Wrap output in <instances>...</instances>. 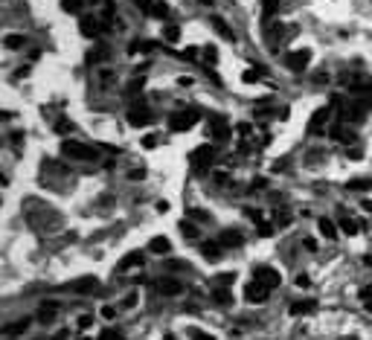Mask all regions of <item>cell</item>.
I'll return each mask as SVG.
<instances>
[{"label": "cell", "instance_id": "cell-1", "mask_svg": "<svg viewBox=\"0 0 372 340\" xmlns=\"http://www.w3.org/2000/svg\"><path fill=\"white\" fill-rule=\"evenodd\" d=\"M213 160H216V149H213V146H201V149H195L192 157H189L192 172H198V175H204V172L213 166Z\"/></svg>", "mask_w": 372, "mask_h": 340}, {"label": "cell", "instance_id": "cell-2", "mask_svg": "<svg viewBox=\"0 0 372 340\" xmlns=\"http://www.w3.org/2000/svg\"><path fill=\"white\" fill-rule=\"evenodd\" d=\"M62 155L70 157V160H93L96 157V149L85 146V143H76V140H64Z\"/></svg>", "mask_w": 372, "mask_h": 340}, {"label": "cell", "instance_id": "cell-3", "mask_svg": "<svg viewBox=\"0 0 372 340\" xmlns=\"http://www.w3.org/2000/svg\"><path fill=\"white\" fill-rule=\"evenodd\" d=\"M198 120H201V114H198L195 108H189V111H178V114L169 117V128H172V131H189Z\"/></svg>", "mask_w": 372, "mask_h": 340}, {"label": "cell", "instance_id": "cell-4", "mask_svg": "<svg viewBox=\"0 0 372 340\" xmlns=\"http://www.w3.org/2000/svg\"><path fill=\"white\" fill-rule=\"evenodd\" d=\"M370 102H364V99H358V102H352L349 108H343V123H361L367 114H370Z\"/></svg>", "mask_w": 372, "mask_h": 340}, {"label": "cell", "instance_id": "cell-5", "mask_svg": "<svg viewBox=\"0 0 372 340\" xmlns=\"http://www.w3.org/2000/svg\"><path fill=\"white\" fill-rule=\"evenodd\" d=\"M332 108H335V105H326V108L314 111V117L309 120V134H323V131H326V123H329V117H332Z\"/></svg>", "mask_w": 372, "mask_h": 340}, {"label": "cell", "instance_id": "cell-6", "mask_svg": "<svg viewBox=\"0 0 372 340\" xmlns=\"http://www.w3.org/2000/svg\"><path fill=\"white\" fill-rule=\"evenodd\" d=\"M285 64H288L294 73H303V70L311 64V53H309V50H294V53H288V56H285Z\"/></svg>", "mask_w": 372, "mask_h": 340}, {"label": "cell", "instance_id": "cell-7", "mask_svg": "<svg viewBox=\"0 0 372 340\" xmlns=\"http://www.w3.org/2000/svg\"><path fill=\"white\" fill-rule=\"evenodd\" d=\"M253 279L262 282L265 288H279L282 285V277H279V271H274V268H256L253 271Z\"/></svg>", "mask_w": 372, "mask_h": 340}, {"label": "cell", "instance_id": "cell-8", "mask_svg": "<svg viewBox=\"0 0 372 340\" xmlns=\"http://www.w3.org/2000/svg\"><path fill=\"white\" fill-rule=\"evenodd\" d=\"M152 120H155V114H152L146 105H137V108L128 111V123L134 125V128H143V125H149Z\"/></svg>", "mask_w": 372, "mask_h": 340}, {"label": "cell", "instance_id": "cell-9", "mask_svg": "<svg viewBox=\"0 0 372 340\" xmlns=\"http://www.w3.org/2000/svg\"><path fill=\"white\" fill-rule=\"evenodd\" d=\"M268 294H271V288H265V285H262V282H256V279H253L248 288H245V300H248V303H265V300H268Z\"/></svg>", "mask_w": 372, "mask_h": 340}, {"label": "cell", "instance_id": "cell-10", "mask_svg": "<svg viewBox=\"0 0 372 340\" xmlns=\"http://www.w3.org/2000/svg\"><path fill=\"white\" fill-rule=\"evenodd\" d=\"M79 30H82L85 38H99V35L105 32V24H99L96 18H82V21H79Z\"/></svg>", "mask_w": 372, "mask_h": 340}, {"label": "cell", "instance_id": "cell-11", "mask_svg": "<svg viewBox=\"0 0 372 340\" xmlns=\"http://www.w3.org/2000/svg\"><path fill=\"white\" fill-rule=\"evenodd\" d=\"M218 242H221V247H242V233H236V230H224V233L218 236Z\"/></svg>", "mask_w": 372, "mask_h": 340}, {"label": "cell", "instance_id": "cell-12", "mask_svg": "<svg viewBox=\"0 0 372 340\" xmlns=\"http://www.w3.org/2000/svg\"><path fill=\"white\" fill-rule=\"evenodd\" d=\"M140 265H143V253L140 250H134V253L120 259V271H131V268H140Z\"/></svg>", "mask_w": 372, "mask_h": 340}, {"label": "cell", "instance_id": "cell-13", "mask_svg": "<svg viewBox=\"0 0 372 340\" xmlns=\"http://www.w3.org/2000/svg\"><path fill=\"white\" fill-rule=\"evenodd\" d=\"M210 120H213V125H210V128H213V137H216V140H227V137H230L227 123H224L221 117H210Z\"/></svg>", "mask_w": 372, "mask_h": 340}, {"label": "cell", "instance_id": "cell-14", "mask_svg": "<svg viewBox=\"0 0 372 340\" xmlns=\"http://www.w3.org/2000/svg\"><path fill=\"white\" fill-rule=\"evenodd\" d=\"M320 233H323V239H329V242H335L338 239V227L332 224V218H320Z\"/></svg>", "mask_w": 372, "mask_h": 340}, {"label": "cell", "instance_id": "cell-15", "mask_svg": "<svg viewBox=\"0 0 372 340\" xmlns=\"http://www.w3.org/2000/svg\"><path fill=\"white\" fill-rule=\"evenodd\" d=\"M157 288H160V294H166V297L181 294V282H175V279H160V282H157Z\"/></svg>", "mask_w": 372, "mask_h": 340}, {"label": "cell", "instance_id": "cell-16", "mask_svg": "<svg viewBox=\"0 0 372 340\" xmlns=\"http://www.w3.org/2000/svg\"><path fill=\"white\" fill-rule=\"evenodd\" d=\"M56 311H59V303L50 300V303H44V306L38 309V320H41V323H50V320L56 317Z\"/></svg>", "mask_w": 372, "mask_h": 340}, {"label": "cell", "instance_id": "cell-17", "mask_svg": "<svg viewBox=\"0 0 372 340\" xmlns=\"http://www.w3.org/2000/svg\"><path fill=\"white\" fill-rule=\"evenodd\" d=\"M317 311V300H300L291 306V314H314Z\"/></svg>", "mask_w": 372, "mask_h": 340}, {"label": "cell", "instance_id": "cell-18", "mask_svg": "<svg viewBox=\"0 0 372 340\" xmlns=\"http://www.w3.org/2000/svg\"><path fill=\"white\" fill-rule=\"evenodd\" d=\"M210 24H213V30H216L218 35L224 38V41H233V38H236V35H233V30H230V27H227L221 18H210Z\"/></svg>", "mask_w": 372, "mask_h": 340}, {"label": "cell", "instance_id": "cell-19", "mask_svg": "<svg viewBox=\"0 0 372 340\" xmlns=\"http://www.w3.org/2000/svg\"><path fill=\"white\" fill-rule=\"evenodd\" d=\"M178 230H181V236H186V239H198V236H201L198 224H195V221H186V218L178 224Z\"/></svg>", "mask_w": 372, "mask_h": 340}, {"label": "cell", "instance_id": "cell-20", "mask_svg": "<svg viewBox=\"0 0 372 340\" xmlns=\"http://www.w3.org/2000/svg\"><path fill=\"white\" fill-rule=\"evenodd\" d=\"M213 303H218V306H230V303H233L230 288H213Z\"/></svg>", "mask_w": 372, "mask_h": 340}, {"label": "cell", "instance_id": "cell-21", "mask_svg": "<svg viewBox=\"0 0 372 340\" xmlns=\"http://www.w3.org/2000/svg\"><path fill=\"white\" fill-rule=\"evenodd\" d=\"M149 250H152V253H169L172 245H169V239H166V236H157V239H152Z\"/></svg>", "mask_w": 372, "mask_h": 340}, {"label": "cell", "instance_id": "cell-22", "mask_svg": "<svg viewBox=\"0 0 372 340\" xmlns=\"http://www.w3.org/2000/svg\"><path fill=\"white\" fill-rule=\"evenodd\" d=\"M108 59V50L105 47H93V50H88V64H99Z\"/></svg>", "mask_w": 372, "mask_h": 340}, {"label": "cell", "instance_id": "cell-23", "mask_svg": "<svg viewBox=\"0 0 372 340\" xmlns=\"http://www.w3.org/2000/svg\"><path fill=\"white\" fill-rule=\"evenodd\" d=\"M201 253H204L207 259H218V256H221V245H216V242H204V245H201Z\"/></svg>", "mask_w": 372, "mask_h": 340}, {"label": "cell", "instance_id": "cell-24", "mask_svg": "<svg viewBox=\"0 0 372 340\" xmlns=\"http://www.w3.org/2000/svg\"><path fill=\"white\" fill-rule=\"evenodd\" d=\"M27 326H30V320H18V323H12V326H6V338H15V335H21V332H27Z\"/></svg>", "mask_w": 372, "mask_h": 340}, {"label": "cell", "instance_id": "cell-25", "mask_svg": "<svg viewBox=\"0 0 372 340\" xmlns=\"http://www.w3.org/2000/svg\"><path fill=\"white\" fill-rule=\"evenodd\" d=\"M341 230L346 233V236H355V233L361 230V224H358V221H352V218H343V221H341Z\"/></svg>", "mask_w": 372, "mask_h": 340}, {"label": "cell", "instance_id": "cell-26", "mask_svg": "<svg viewBox=\"0 0 372 340\" xmlns=\"http://www.w3.org/2000/svg\"><path fill=\"white\" fill-rule=\"evenodd\" d=\"M82 6H85V0H62V9L67 12V15H76Z\"/></svg>", "mask_w": 372, "mask_h": 340}, {"label": "cell", "instance_id": "cell-27", "mask_svg": "<svg viewBox=\"0 0 372 340\" xmlns=\"http://www.w3.org/2000/svg\"><path fill=\"white\" fill-rule=\"evenodd\" d=\"M6 47H12V50H18V47H24L27 44V38L24 35H6V41H3Z\"/></svg>", "mask_w": 372, "mask_h": 340}, {"label": "cell", "instance_id": "cell-28", "mask_svg": "<svg viewBox=\"0 0 372 340\" xmlns=\"http://www.w3.org/2000/svg\"><path fill=\"white\" fill-rule=\"evenodd\" d=\"M163 38H166V41H169V44H175V41H178V38H181V30H178V27H175V24H169V27H166V30H163Z\"/></svg>", "mask_w": 372, "mask_h": 340}, {"label": "cell", "instance_id": "cell-29", "mask_svg": "<svg viewBox=\"0 0 372 340\" xmlns=\"http://www.w3.org/2000/svg\"><path fill=\"white\" fill-rule=\"evenodd\" d=\"M332 134H335V140H341V143H355V134H352V131H343V128H335Z\"/></svg>", "mask_w": 372, "mask_h": 340}, {"label": "cell", "instance_id": "cell-30", "mask_svg": "<svg viewBox=\"0 0 372 340\" xmlns=\"http://www.w3.org/2000/svg\"><path fill=\"white\" fill-rule=\"evenodd\" d=\"M152 15H155V18H169V6H166V3H155V6H152Z\"/></svg>", "mask_w": 372, "mask_h": 340}, {"label": "cell", "instance_id": "cell-31", "mask_svg": "<svg viewBox=\"0 0 372 340\" xmlns=\"http://www.w3.org/2000/svg\"><path fill=\"white\" fill-rule=\"evenodd\" d=\"M277 9H279V0H265V18H271Z\"/></svg>", "mask_w": 372, "mask_h": 340}, {"label": "cell", "instance_id": "cell-32", "mask_svg": "<svg viewBox=\"0 0 372 340\" xmlns=\"http://www.w3.org/2000/svg\"><path fill=\"white\" fill-rule=\"evenodd\" d=\"M157 143H160L157 134H146V137H143V149H155Z\"/></svg>", "mask_w": 372, "mask_h": 340}, {"label": "cell", "instance_id": "cell-33", "mask_svg": "<svg viewBox=\"0 0 372 340\" xmlns=\"http://www.w3.org/2000/svg\"><path fill=\"white\" fill-rule=\"evenodd\" d=\"M93 326V317L91 314H82V317H79V329H91Z\"/></svg>", "mask_w": 372, "mask_h": 340}, {"label": "cell", "instance_id": "cell-34", "mask_svg": "<svg viewBox=\"0 0 372 340\" xmlns=\"http://www.w3.org/2000/svg\"><path fill=\"white\" fill-rule=\"evenodd\" d=\"M204 56H207V62H210V64H216V62H218V53H216V47H207V50H204Z\"/></svg>", "mask_w": 372, "mask_h": 340}, {"label": "cell", "instance_id": "cell-35", "mask_svg": "<svg viewBox=\"0 0 372 340\" xmlns=\"http://www.w3.org/2000/svg\"><path fill=\"white\" fill-rule=\"evenodd\" d=\"M189 218H192V221H207V213H201V210H189Z\"/></svg>", "mask_w": 372, "mask_h": 340}, {"label": "cell", "instance_id": "cell-36", "mask_svg": "<svg viewBox=\"0 0 372 340\" xmlns=\"http://www.w3.org/2000/svg\"><path fill=\"white\" fill-rule=\"evenodd\" d=\"M349 189H370V181H349Z\"/></svg>", "mask_w": 372, "mask_h": 340}, {"label": "cell", "instance_id": "cell-37", "mask_svg": "<svg viewBox=\"0 0 372 340\" xmlns=\"http://www.w3.org/2000/svg\"><path fill=\"white\" fill-rule=\"evenodd\" d=\"M99 340H123V338H120L117 332H111V329H105V332H102V338H99Z\"/></svg>", "mask_w": 372, "mask_h": 340}, {"label": "cell", "instance_id": "cell-38", "mask_svg": "<svg viewBox=\"0 0 372 340\" xmlns=\"http://www.w3.org/2000/svg\"><path fill=\"white\" fill-rule=\"evenodd\" d=\"M192 340H216V338L207 335V332H192Z\"/></svg>", "mask_w": 372, "mask_h": 340}, {"label": "cell", "instance_id": "cell-39", "mask_svg": "<svg viewBox=\"0 0 372 340\" xmlns=\"http://www.w3.org/2000/svg\"><path fill=\"white\" fill-rule=\"evenodd\" d=\"M195 53H198L195 47H186V50H184V56H181V59H186V62H192V59H195Z\"/></svg>", "mask_w": 372, "mask_h": 340}, {"label": "cell", "instance_id": "cell-40", "mask_svg": "<svg viewBox=\"0 0 372 340\" xmlns=\"http://www.w3.org/2000/svg\"><path fill=\"white\" fill-rule=\"evenodd\" d=\"M114 314H117V311H114V306H105V309H102V317H105V320H111Z\"/></svg>", "mask_w": 372, "mask_h": 340}, {"label": "cell", "instance_id": "cell-41", "mask_svg": "<svg viewBox=\"0 0 372 340\" xmlns=\"http://www.w3.org/2000/svg\"><path fill=\"white\" fill-rule=\"evenodd\" d=\"M140 88H143V79H134V82L128 85V91H131V93H134V91H140Z\"/></svg>", "mask_w": 372, "mask_h": 340}, {"label": "cell", "instance_id": "cell-42", "mask_svg": "<svg viewBox=\"0 0 372 340\" xmlns=\"http://www.w3.org/2000/svg\"><path fill=\"white\" fill-rule=\"evenodd\" d=\"M256 76H259L256 70H248V73H245V82H256Z\"/></svg>", "mask_w": 372, "mask_h": 340}, {"label": "cell", "instance_id": "cell-43", "mask_svg": "<svg viewBox=\"0 0 372 340\" xmlns=\"http://www.w3.org/2000/svg\"><path fill=\"white\" fill-rule=\"evenodd\" d=\"M128 178H131V181H140V178H143V169H134V172H131Z\"/></svg>", "mask_w": 372, "mask_h": 340}, {"label": "cell", "instance_id": "cell-44", "mask_svg": "<svg viewBox=\"0 0 372 340\" xmlns=\"http://www.w3.org/2000/svg\"><path fill=\"white\" fill-rule=\"evenodd\" d=\"M157 213H169V204L166 201H157Z\"/></svg>", "mask_w": 372, "mask_h": 340}, {"label": "cell", "instance_id": "cell-45", "mask_svg": "<svg viewBox=\"0 0 372 340\" xmlns=\"http://www.w3.org/2000/svg\"><path fill=\"white\" fill-rule=\"evenodd\" d=\"M134 3H140V6H143V9H149V12H152V6H155L152 0H134Z\"/></svg>", "mask_w": 372, "mask_h": 340}, {"label": "cell", "instance_id": "cell-46", "mask_svg": "<svg viewBox=\"0 0 372 340\" xmlns=\"http://www.w3.org/2000/svg\"><path fill=\"white\" fill-rule=\"evenodd\" d=\"M306 250H317V242L314 239H306Z\"/></svg>", "mask_w": 372, "mask_h": 340}, {"label": "cell", "instance_id": "cell-47", "mask_svg": "<svg viewBox=\"0 0 372 340\" xmlns=\"http://www.w3.org/2000/svg\"><path fill=\"white\" fill-rule=\"evenodd\" d=\"M364 210H367V213H372V201H364Z\"/></svg>", "mask_w": 372, "mask_h": 340}, {"label": "cell", "instance_id": "cell-48", "mask_svg": "<svg viewBox=\"0 0 372 340\" xmlns=\"http://www.w3.org/2000/svg\"><path fill=\"white\" fill-rule=\"evenodd\" d=\"M82 340H88V338H82Z\"/></svg>", "mask_w": 372, "mask_h": 340}, {"label": "cell", "instance_id": "cell-49", "mask_svg": "<svg viewBox=\"0 0 372 340\" xmlns=\"http://www.w3.org/2000/svg\"><path fill=\"white\" fill-rule=\"evenodd\" d=\"M370 186H372V181H370Z\"/></svg>", "mask_w": 372, "mask_h": 340}]
</instances>
